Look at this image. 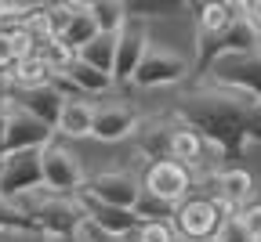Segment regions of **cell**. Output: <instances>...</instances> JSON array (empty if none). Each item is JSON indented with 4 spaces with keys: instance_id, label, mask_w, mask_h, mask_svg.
<instances>
[{
    "instance_id": "1",
    "label": "cell",
    "mask_w": 261,
    "mask_h": 242,
    "mask_svg": "<svg viewBox=\"0 0 261 242\" xmlns=\"http://www.w3.org/2000/svg\"><path fill=\"white\" fill-rule=\"evenodd\" d=\"M174 116L221 152L225 166H236L247 145L261 141V101L243 90L200 83L174 98Z\"/></svg>"
},
{
    "instance_id": "2",
    "label": "cell",
    "mask_w": 261,
    "mask_h": 242,
    "mask_svg": "<svg viewBox=\"0 0 261 242\" xmlns=\"http://www.w3.org/2000/svg\"><path fill=\"white\" fill-rule=\"evenodd\" d=\"M15 206L33 221V228L44 231L55 242H73L80 235V228L87 224L76 195H58L51 188H37V192H29V195H18Z\"/></svg>"
},
{
    "instance_id": "3",
    "label": "cell",
    "mask_w": 261,
    "mask_h": 242,
    "mask_svg": "<svg viewBox=\"0 0 261 242\" xmlns=\"http://www.w3.org/2000/svg\"><path fill=\"white\" fill-rule=\"evenodd\" d=\"M228 217H232V210H228L218 195L192 192L189 199L178 202L171 224H174V231H178L181 242H214V235L221 231V224Z\"/></svg>"
},
{
    "instance_id": "4",
    "label": "cell",
    "mask_w": 261,
    "mask_h": 242,
    "mask_svg": "<svg viewBox=\"0 0 261 242\" xmlns=\"http://www.w3.org/2000/svg\"><path fill=\"white\" fill-rule=\"evenodd\" d=\"M261 47V37L254 33V25L247 22V15L240 11L232 22H228L221 33L214 37H196V73H211V65L225 54H247V51H257Z\"/></svg>"
},
{
    "instance_id": "5",
    "label": "cell",
    "mask_w": 261,
    "mask_h": 242,
    "mask_svg": "<svg viewBox=\"0 0 261 242\" xmlns=\"http://www.w3.org/2000/svg\"><path fill=\"white\" fill-rule=\"evenodd\" d=\"M189 73H192V65L178 51L149 44L145 54H142V62H138V69H135V76H130V83H135V87H174Z\"/></svg>"
},
{
    "instance_id": "6",
    "label": "cell",
    "mask_w": 261,
    "mask_h": 242,
    "mask_svg": "<svg viewBox=\"0 0 261 242\" xmlns=\"http://www.w3.org/2000/svg\"><path fill=\"white\" fill-rule=\"evenodd\" d=\"M40 166H44V188L58 192V195H76L84 188V163L73 148H65L58 141L40 148Z\"/></svg>"
},
{
    "instance_id": "7",
    "label": "cell",
    "mask_w": 261,
    "mask_h": 242,
    "mask_svg": "<svg viewBox=\"0 0 261 242\" xmlns=\"http://www.w3.org/2000/svg\"><path fill=\"white\" fill-rule=\"evenodd\" d=\"M211 83L218 87H232L261 101V47L247 54H225L211 65Z\"/></svg>"
},
{
    "instance_id": "8",
    "label": "cell",
    "mask_w": 261,
    "mask_h": 242,
    "mask_svg": "<svg viewBox=\"0 0 261 242\" xmlns=\"http://www.w3.org/2000/svg\"><path fill=\"white\" fill-rule=\"evenodd\" d=\"M44 188V166H40V152H11L0 159V195L4 199H18Z\"/></svg>"
},
{
    "instance_id": "9",
    "label": "cell",
    "mask_w": 261,
    "mask_h": 242,
    "mask_svg": "<svg viewBox=\"0 0 261 242\" xmlns=\"http://www.w3.org/2000/svg\"><path fill=\"white\" fill-rule=\"evenodd\" d=\"M87 195H94L98 202H109V206H120V210H135V202L142 195V177L130 174V170H102L84 181Z\"/></svg>"
},
{
    "instance_id": "10",
    "label": "cell",
    "mask_w": 261,
    "mask_h": 242,
    "mask_svg": "<svg viewBox=\"0 0 261 242\" xmlns=\"http://www.w3.org/2000/svg\"><path fill=\"white\" fill-rule=\"evenodd\" d=\"M192 174L181 166V163H174V159H167V163H149L145 166V174H142V188L149 192V195H156V199H163V202H171V206H178L181 199H189L192 195Z\"/></svg>"
},
{
    "instance_id": "11",
    "label": "cell",
    "mask_w": 261,
    "mask_h": 242,
    "mask_svg": "<svg viewBox=\"0 0 261 242\" xmlns=\"http://www.w3.org/2000/svg\"><path fill=\"white\" fill-rule=\"evenodd\" d=\"M181 119L174 112H160V116H145L138 119L135 130V145L149 163H167L171 159V145H174V134H178Z\"/></svg>"
},
{
    "instance_id": "12",
    "label": "cell",
    "mask_w": 261,
    "mask_h": 242,
    "mask_svg": "<svg viewBox=\"0 0 261 242\" xmlns=\"http://www.w3.org/2000/svg\"><path fill=\"white\" fill-rule=\"evenodd\" d=\"M76 202H80V210H84V221H87L91 228H98L106 238H120V242H123L130 231L142 224L135 210H120V206L98 202V199L87 195V192H76Z\"/></svg>"
},
{
    "instance_id": "13",
    "label": "cell",
    "mask_w": 261,
    "mask_h": 242,
    "mask_svg": "<svg viewBox=\"0 0 261 242\" xmlns=\"http://www.w3.org/2000/svg\"><path fill=\"white\" fill-rule=\"evenodd\" d=\"M135 130H138V112L123 98H106L94 105L91 137H98V141H123V137H135Z\"/></svg>"
},
{
    "instance_id": "14",
    "label": "cell",
    "mask_w": 261,
    "mask_h": 242,
    "mask_svg": "<svg viewBox=\"0 0 261 242\" xmlns=\"http://www.w3.org/2000/svg\"><path fill=\"white\" fill-rule=\"evenodd\" d=\"M152 40H149V29H145V22L142 18H127L123 22V29L116 33V62H113V83L120 80V83H130V76H135V69H138V62H142V54H145V47H149Z\"/></svg>"
},
{
    "instance_id": "15",
    "label": "cell",
    "mask_w": 261,
    "mask_h": 242,
    "mask_svg": "<svg viewBox=\"0 0 261 242\" xmlns=\"http://www.w3.org/2000/svg\"><path fill=\"white\" fill-rule=\"evenodd\" d=\"M44 145H51V127L40 123L37 116L8 105V145H4L8 152L4 156H11V152H40Z\"/></svg>"
},
{
    "instance_id": "16",
    "label": "cell",
    "mask_w": 261,
    "mask_h": 242,
    "mask_svg": "<svg viewBox=\"0 0 261 242\" xmlns=\"http://www.w3.org/2000/svg\"><path fill=\"white\" fill-rule=\"evenodd\" d=\"M11 105L22 109V112H29V116H37L40 123H47V127L55 130L58 112H62V105H65V94H62L55 83H47V87H29V90H11Z\"/></svg>"
},
{
    "instance_id": "17",
    "label": "cell",
    "mask_w": 261,
    "mask_h": 242,
    "mask_svg": "<svg viewBox=\"0 0 261 242\" xmlns=\"http://www.w3.org/2000/svg\"><path fill=\"white\" fill-rule=\"evenodd\" d=\"M211 185H214V195H218V199H221L232 214H240V210H243L247 199H250V192H254V177L247 174L243 166H225Z\"/></svg>"
},
{
    "instance_id": "18",
    "label": "cell",
    "mask_w": 261,
    "mask_h": 242,
    "mask_svg": "<svg viewBox=\"0 0 261 242\" xmlns=\"http://www.w3.org/2000/svg\"><path fill=\"white\" fill-rule=\"evenodd\" d=\"M98 37V25H94V18H91V8L87 4H73V15H69V22H65V29L58 33V44L65 47V51H80L84 44H91Z\"/></svg>"
},
{
    "instance_id": "19",
    "label": "cell",
    "mask_w": 261,
    "mask_h": 242,
    "mask_svg": "<svg viewBox=\"0 0 261 242\" xmlns=\"http://www.w3.org/2000/svg\"><path fill=\"white\" fill-rule=\"evenodd\" d=\"M192 11H196V37H214V33H221L228 22L243 11V4L211 0V4H192Z\"/></svg>"
},
{
    "instance_id": "20",
    "label": "cell",
    "mask_w": 261,
    "mask_h": 242,
    "mask_svg": "<svg viewBox=\"0 0 261 242\" xmlns=\"http://www.w3.org/2000/svg\"><path fill=\"white\" fill-rule=\"evenodd\" d=\"M91 123H94V105H91V101H84V98H65L55 130H62L65 137H87V134H91Z\"/></svg>"
},
{
    "instance_id": "21",
    "label": "cell",
    "mask_w": 261,
    "mask_h": 242,
    "mask_svg": "<svg viewBox=\"0 0 261 242\" xmlns=\"http://www.w3.org/2000/svg\"><path fill=\"white\" fill-rule=\"evenodd\" d=\"M51 80H55V73H51V65H47L44 58H37V54H29V58L15 62V69L8 73V83H11V90H29V87H47Z\"/></svg>"
},
{
    "instance_id": "22",
    "label": "cell",
    "mask_w": 261,
    "mask_h": 242,
    "mask_svg": "<svg viewBox=\"0 0 261 242\" xmlns=\"http://www.w3.org/2000/svg\"><path fill=\"white\" fill-rule=\"evenodd\" d=\"M80 62H87L91 69H98V73L113 76V62H116V33H98V37L91 44H84L76 51Z\"/></svg>"
},
{
    "instance_id": "23",
    "label": "cell",
    "mask_w": 261,
    "mask_h": 242,
    "mask_svg": "<svg viewBox=\"0 0 261 242\" xmlns=\"http://www.w3.org/2000/svg\"><path fill=\"white\" fill-rule=\"evenodd\" d=\"M91 18L98 25V33H120L127 22V4L123 0H91Z\"/></svg>"
},
{
    "instance_id": "24",
    "label": "cell",
    "mask_w": 261,
    "mask_h": 242,
    "mask_svg": "<svg viewBox=\"0 0 261 242\" xmlns=\"http://www.w3.org/2000/svg\"><path fill=\"white\" fill-rule=\"evenodd\" d=\"M123 242H181L171 221H142Z\"/></svg>"
},
{
    "instance_id": "25",
    "label": "cell",
    "mask_w": 261,
    "mask_h": 242,
    "mask_svg": "<svg viewBox=\"0 0 261 242\" xmlns=\"http://www.w3.org/2000/svg\"><path fill=\"white\" fill-rule=\"evenodd\" d=\"M174 210H178V206H171V202H163V199L149 195L145 188H142V195H138V202H135L138 221H171V217H174Z\"/></svg>"
},
{
    "instance_id": "26",
    "label": "cell",
    "mask_w": 261,
    "mask_h": 242,
    "mask_svg": "<svg viewBox=\"0 0 261 242\" xmlns=\"http://www.w3.org/2000/svg\"><path fill=\"white\" fill-rule=\"evenodd\" d=\"M181 4L178 0H130L127 4V18H160V15H171V11H178Z\"/></svg>"
},
{
    "instance_id": "27",
    "label": "cell",
    "mask_w": 261,
    "mask_h": 242,
    "mask_svg": "<svg viewBox=\"0 0 261 242\" xmlns=\"http://www.w3.org/2000/svg\"><path fill=\"white\" fill-rule=\"evenodd\" d=\"M0 231H37V228H33V221L18 210L11 199L0 195ZM40 235H44V231H40Z\"/></svg>"
},
{
    "instance_id": "28",
    "label": "cell",
    "mask_w": 261,
    "mask_h": 242,
    "mask_svg": "<svg viewBox=\"0 0 261 242\" xmlns=\"http://www.w3.org/2000/svg\"><path fill=\"white\" fill-rule=\"evenodd\" d=\"M214 242H257V238H254V235L243 228V221L232 214V217H228V221L221 224V231L214 235Z\"/></svg>"
},
{
    "instance_id": "29",
    "label": "cell",
    "mask_w": 261,
    "mask_h": 242,
    "mask_svg": "<svg viewBox=\"0 0 261 242\" xmlns=\"http://www.w3.org/2000/svg\"><path fill=\"white\" fill-rule=\"evenodd\" d=\"M18 54H15V33L11 29H0V76H8L15 69Z\"/></svg>"
},
{
    "instance_id": "30",
    "label": "cell",
    "mask_w": 261,
    "mask_h": 242,
    "mask_svg": "<svg viewBox=\"0 0 261 242\" xmlns=\"http://www.w3.org/2000/svg\"><path fill=\"white\" fill-rule=\"evenodd\" d=\"M236 217L243 221V228H247L254 238H261V202H250V206H243V210H240Z\"/></svg>"
},
{
    "instance_id": "31",
    "label": "cell",
    "mask_w": 261,
    "mask_h": 242,
    "mask_svg": "<svg viewBox=\"0 0 261 242\" xmlns=\"http://www.w3.org/2000/svg\"><path fill=\"white\" fill-rule=\"evenodd\" d=\"M0 242H47L40 231H0Z\"/></svg>"
},
{
    "instance_id": "32",
    "label": "cell",
    "mask_w": 261,
    "mask_h": 242,
    "mask_svg": "<svg viewBox=\"0 0 261 242\" xmlns=\"http://www.w3.org/2000/svg\"><path fill=\"white\" fill-rule=\"evenodd\" d=\"M243 15H247V22L254 25V33L261 37V0H250V4H243Z\"/></svg>"
},
{
    "instance_id": "33",
    "label": "cell",
    "mask_w": 261,
    "mask_h": 242,
    "mask_svg": "<svg viewBox=\"0 0 261 242\" xmlns=\"http://www.w3.org/2000/svg\"><path fill=\"white\" fill-rule=\"evenodd\" d=\"M8 105H11V83H8V76H0V112Z\"/></svg>"
},
{
    "instance_id": "34",
    "label": "cell",
    "mask_w": 261,
    "mask_h": 242,
    "mask_svg": "<svg viewBox=\"0 0 261 242\" xmlns=\"http://www.w3.org/2000/svg\"><path fill=\"white\" fill-rule=\"evenodd\" d=\"M4 145H8V109L0 112V159H4V152H8Z\"/></svg>"
},
{
    "instance_id": "35",
    "label": "cell",
    "mask_w": 261,
    "mask_h": 242,
    "mask_svg": "<svg viewBox=\"0 0 261 242\" xmlns=\"http://www.w3.org/2000/svg\"><path fill=\"white\" fill-rule=\"evenodd\" d=\"M47 242H55V238H47ZM73 242H91V238H84V228H80V235H76Z\"/></svg>"
},
{
    "instance_id": "36",
    "label": "cell",
    "mask_w": 261,
    "mask_h": 242,
    "mask_svg": "<svg viewBox=\"0 0 261 242\" xmlns=\"http://www.w3.org/2000/svg\"><path fill=\"white\" fill-rule=\"evenodd\" d=\"M106 242H120V238H106Z\"/></svg>"
},
{
    "instance_id": "37",
    "label": "cell",
    "mask_w": 261,
    "mask_h": 242,
    "mask_svg": "<svg viewBox=\"0 0 261 242\" xmlns=\"http://www.w3.org/2000/svg\"><path fill=\"white\" fill-rule=\"evenodd\" d=\"M0 11H4V4H0Z\"/></svg>"
},
{
    "instance_id": "38",
    "label": "cell",
    "mask_w": 261,
    "mask_h": 242,
    "mask_svg": "<svg viewBox=\"0 0 261 242\" xmlns=\"http://www.w3.org/2000/svg\"><path fill=\"white\" fill-rule=\"evenodd\" d=\"M257 242H261V238H257Z\"/></svg>"
}]
</instances>
